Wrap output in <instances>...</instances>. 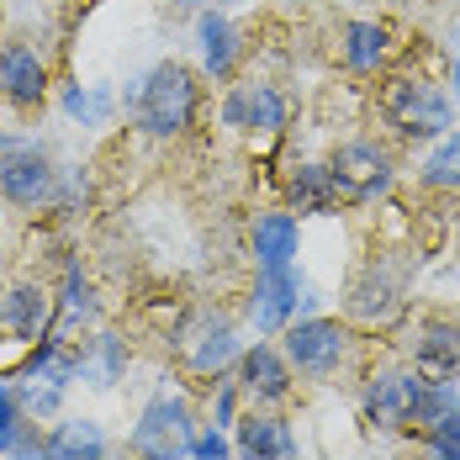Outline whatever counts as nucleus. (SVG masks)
<instances>
[{
    "label": "nucleus",
    "instance_id": "18",
    "mask_svg": "<svg viewBox=\"0 0 460 460\" xmlns=\"http://www.w3.org/2000/svg\"><path fill=\"white\" fill-rule=\"evenodd\" d=\"M43 460H106V429L95 418H64L43 434Z\"/></svg>",
    "mask_w": 460,
    "mask_h": 460
},
{
    "label": "nucleus",
    "instance_id": "3",
    "mask_svg": "<svg viewBox=\"0 0 460 460\" xmlns=\"http://www.w3.org/2000/svg\"><path fill=\"white\" fill-rule=\"evenodd\" d=\"M196 106H201V85L185 64H159L148 69V80L133 95V117L148 138H181L185 128L196 122Z\"/></svg>",
    "mask_w": 460,
    "mask_h": 460
},
{
    "label": "nucleus",
    "instance_id": "15",
    "mask_svg": "<svg viewBox=\"0 0 460 460\" xmlns=\"http://www.w3.org/2000/svg\"><path fill=\"white\" fill-rule=\"evenodd\" d=\"M392 43H397L392 22L355 16V22H344V27H339V58H344V69H349V75H376V69H386Z\"/></svg>",
    "mask_w": 460,
    "mask_h": 460
},
{
    "label": "nucleus",
    "instance_id": "20",
    "mask_svg": "<svg viewBox=\"0 0 460 460\" xmlns=\"http://www.w3.org/2000/svg\"><path fill=\"white\" fill-rule=\"evenodd\" d=\"M296 249H302V217L296 212L254 217V260L260 265H296Z\"/></svg>",
    "mask_w": 460,
    "mask_h": 460
},
{
    "label": "nucleus",
    "instance_id": "10",
    "mask_svg": "<svg viewBox=\"0 0 460 460\" xmlns=\"http://www.w3.org/2000/svg\"><path fill=\"white\" fill-rule=\"evenodd\" d=\"M0 196L11 201V207H48L53 196H58V170H53V159H48L43 148H11L5 159H0Z\"/></svg>",
    "mask_w": 460,
    "mask_h": 460
},
{
    "label": "nucleus",
    "instance_id": "1",
    "mask_svg": "<svg viewBox=\"0 0 460 460\" xmlns=\"http://www.w3.org/2000/svg\"><path fill=\"white\" fill-rule=\"evenodd\" d=\"M376 106H381V122L397 133V138H445L450 122H456V101L445 95V85H434L429 75H386L376 85Z\"/></svg>",
    "mask_w": 460,
    "mask_h": 460
},
{
    "label": "nucleus",
    "instance_id": "12",
    "mask_svg": "<svg viewBox=\"0 0 460 460\" xmlns=\"http://www.w3.org/2000/svg\"><path fill=\"white\" fill-rule=\"evenodd\" d=\"M296 265H260L254 276V291H249V323L254 333H280L286 323L296 318Z\"/></svg>",
    "mask_w": 460,
    "mask_h": 460
},
{
    "label": "nucleus",
    "instance_id": "25",
    "mask_svg": "<svg viewBox=\"0 0 460 460\" xmlns=\"http://www.w3.org/2000/svg\"><path fill=\"white\" fill-rule=\"evenodd\" d=\"M228 434H223V429H201V434H196V439H190V456L196 460H228Z\"/></svg>",
    "mask_w": 460,
    "mask_h": 460
},
{
    "label": "nucleus",
    "instance_id": "5",
    "mask_svg": "<svg viewBox=\"0 0 460 460\" xmlns=\"http://www.w3.org/2000/svg\"><path fill=\"white\" fill-rule=\"evenodd\" d=\"M196 439V418L181 392H154L148 408L138 413L133 434H128V456L133 460H185Z\"/></svg>",
    "mask_w": 460,
    "mask_h": 460
},
{
    "label": "nucleus",
    "instance_id": "26",
    "mask_svg": "<svg viewBox=\"0 0 460 460\" xmlns=\"http://www.w3.org/2000/svg\"><path fill=\"white\" fill-rule=\"evenodd\" d=\"M95 344H101V376H106V381H117V376H122V366H128V349H122V339H117V333H101V339H95ZM106 381H101V386H106Z\"/></svg>",
    "mask_w": 460,
    "mask_h": 460
},
{
    "label": "nucleus",
    "instance_id": "29",
    "mask_svg": "<svg viewBox=\"0 0 460 460\" xmlns=\"http://www.w3.org/2000/svg\"><path fill=\"white\" fill-rule=\"evenodd\" d=\"M181 5H207V0H181Z\"/></svg>",
    "mask_w": 460,
    "mask_h": 460
},
{
    "label": "nucleus",
    "instance_id": "17",
    "mask_svg": "<svg viewBox=\"0 0 460 460\" xmlns=\"http://www.w3.org/2000/svg\"><path fill=\"white\" fill-rule=\"evenodd\" d=\"M238 460H296V434L280 413H249L233 434Z\"/></svg>",
    "mask_w": 460,
    "mask_h": 460
},
{
    "label": "nucleus",
    "instance_id": "23",
    "mask_svg": "<svg viewBox=\"0 0 460 460\" xmlns=\"http://www.w3.org/2000/svg\"><path fill=\"white\" fill-rule=\"evenodd\" d=\"M423 185L434 190H460V128H450L445 138H434V148L423 154Z\"/></svg>",
    "mask_w": 460,
    "mask_h": 460
},
{
    "label": "nucleus",
    "instance_id": "14",
    "mask_svg": "<svg viewBox=\"0 0 460 460\" xmlns=\"http://www.w3.org/2000/svg\"><path fill=\"white\" fill-rule=\"evenodd\" d=\"M413 370L423 381H460V323L456 318H423L413 333Z\"/></svg>",
    "mask_w": 460,
    "mask_h": 460
},
{
    "label": "nucleus",
    "instance_id": "28",
    "mask_svg": "<svg viewBox=\"0 0 460 460\" xmlns=\"http://www.w3.org/2000/svg\"><path fill=\"white\" fill-rule=\"evenodd\" d=\"M450 85H456V101H460V58L450 64Z\"/></svg>",
    "mask_w": 460,
    "mask_h": 460
},
{
    "label": "nucleus",
    "instance_id": "7",
    "mask_svg": "<svg viewBox=\"0 0 460 460\" xmlns=\"http://www.w3.org/2000/svg\"><path fill=\"white\" fill-rule=\"evenodd\" d=\"M402 296H408V280L397 265H386V260H376L366 265L355 286H349V296H344V313H349V328H392V323L402 318Z\"/></svg>",
    "mask_w": 460,
    "mask_h": 460
},
{
    "label": "nucleus",
    "instance_id": "16",
    "mask_svg": "<svg viewBox=\"0 0 460 460\" xmlns=\"http://www.w3.org/2000/svg\"><path fill=\"white\" fill-rule=\"evenodd\" d=\"M0 95H5L11 106H43L48 64H43L38 48H27V43L0 48Z\"/></svg>",
    "mask_w": 460,
    "mask_h": 460
},
{
    "label": "nucleus",
    "instance_id": "4",
    "mask_svg": "<svg viewBox=\"0 0 460 460\" xmlns=\"http://www.w3.org/2000/svg\"><path fill=\"white\" fill-rule=\"evenodd\" d=\"M328 175L339 190V207H360L397 185V154L376 138H349L328 154Z\"/></svg>",
    "mask_w": 460,
    "mask_h": 460
},
{
    "label": "nucleus",
    "instance_id": "2",
    "mask_svg": "<svg viewBox=\"0 0 460 460\" xmlns=\"http://www.w3.org/2000/svg\"><path fill=\"white\" fill-rule=\"evenodd\" d=\"M360 333L339 318H291L280 328V355L286 366L307 381H339V370L355 360Z\"/></svg>",
    "mask_w": 460,
    "mask_h": 460
},
{
    "label": "nucleus",
    "instance_id": "19",
    "mask_svg": "<svg viewBox=\"0 0 460 460\" xmlns=\"http://www.w3.org/2000/svg\"><path fill=\"white\" fill-rule=\"evenodd\" d=\"M0 456L5 460H43V423L22 413L16 392L0 386Z\"/></svg>",
    "mask_w": 460,
    "mask_h": 460
},
{
    "label": "nucleus",
    "instance_id": "22",
    "mask_svg": "<svg viewBox=\"0 0 460 460\" xmlns=\"http://www.w3.org/2000/svg\"><path fill=\"white\" fill-rule=\"evenodd\" d=\"M333 207H339V190H333L328 164H296V175H291V212L313 217V212H333Z\"/></svg>",
    "mask_w": 460,
    "mask_h": 460
},
{
    "label": "nucleus",
    "instance_id": "13",
    "mask_svg": "<svg viewBox=\"0 0 460 460\" xmlns=\"http://www.w3.org/2000/svg\"><path fill=\"white\" fill-rule=\"evenodd\" d=\"M53 318H58V302H53V291L38 286V280H22V286H11L0 296V328L11 339L43 344V339H53Z\"/></svg>",
    "mask_w": 460,
    "mask_h": 460
},
{
    "label": "nucleus",
    "instance_id": "8",
    "mask_svg": "<svg viewBox=\"0 0 460 460\" xmlns=\"http://www.w3.org/2000/svg\"><path fill=\"white\" fill-rule=\"evenodd\" d=\"M175 349H181V360L190 376H228V366H238V328H233L223 313H201V318L181 328V339H175Z\"/></svg>",
    "mask_w": 460,
    "mask_h": 460
},
{
    "label": "nucleus",
    "instance_id": "27",
    "mask_svg": "<svg viewBox=\"0 0 460 460\" xmlns=\"http://www.w3.org/2000/svg\"><path fill=\"white\" fill-rule=\"evenodd\" d=\"M69 111H75V117H85V122H101V117H106V95H101V91H95V95L69 91Z\"/></svg>",
    "mask_w": 460,
    "mask_h": 460
},
{
    "label": "nucleus",
    "instance_id": "9",
    "mask_svg": "<svg viewBox=\"0 0 460 460\" xmlns=\"http://www.w3.org/2000/svg\"><path fill=\"white\" fill-rule=\"evenodd\" d=\"M286 117H291L286 95L276 85H265V80L233 85L223 95V128H233V133H265V138H276V133H286Z\"/></svg>",
    "mask_w": 460,
    "mask_h": 460
},
{
    "label": "nucleus",
    "instance_id": "6",
    "mask_svg": "<svg viewBox=\"0 0 460 460\" xmlns=\"http://www.w3.org/2000/svg\"><path fill=\"white\" fill-rule=\"evenodd\" d=\"M423 392H429V381L413 366H386V370H370L366 376L360 402H366V418L381 434H418Z\"/></svg>",
    "mask_w": 460,
    "mask_h": 460
},
{
    "label": "nucleus",
    "instance_id": "21",
    "mask_svg": "<svg viewBox=\"0 0 460 460\" xmlns=\"http://www.w3.org/2000/svg\"><path fill=\"white\" fill-rule=\"evenodd\" d=\"M196 38H201V64H207V75L212 80H228L233 69H238V27H233L223 11H201V22H196Z\"/></svg>",
    "mask_w": 460,
    "mask_h": 460
},
{
    "label": "nucleus",
    "instance_id": "24",
    "mask_svg": "<svg viewBox=\"0 0 460 460\" xmlns=\"http://www.w3.org/2000/svg\"><path fill=\"white\" fill-rule=\"evenodd\" d=\"M423 460H460V408L423 429Z\"/></svg>",
    "mask_w": 460,
    "mask_h": 460
},
{
    "label": "nucleus",
    "instance_id": "11",
    "mask_svg": "<svg viewBox=\"0 0 460 460\" xmlns=\"http://www.w3.org/2000/svg\"><path fill=\"white\" fill-rule=\"evenodd\" d=\"M233 381H238V397H249L254 408H280L291 397L296 370L286 366V355H280L276 344H254V349L238 355V376Z\"/></svg>",
    "mask_w": 460,
    "mask_h": 460
}]
</instances>
